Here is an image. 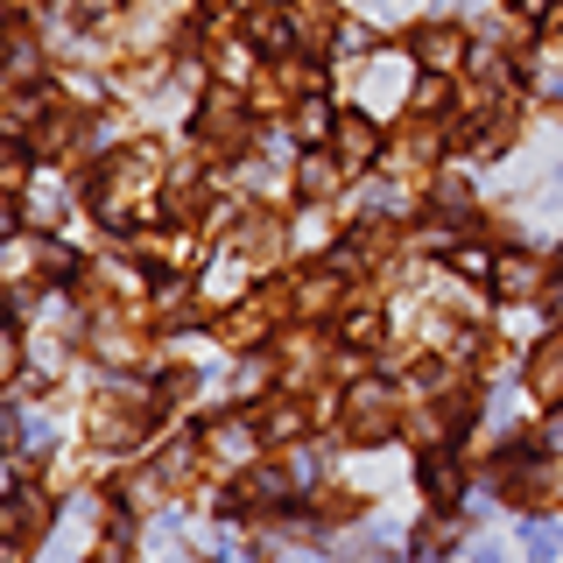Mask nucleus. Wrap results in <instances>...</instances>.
Segmentation results:
<instances>
[{
  "label": "nucleus",
  "instance_id": "1",
  "mask_svg": "<svg viewBox=\"0 0 563 563\" xmlns=\"http://www.w3.org/2000/svg\"><path fill=\"white\" fill-rule=\"evenodd\" d=\"M528 380H536V395H563V339H550L536 352V366H528Z\"/></svg>",
  "mask_w": 563,
  "mask_h": 563
},
{
  "label": "nucleus",
  "instance_id": "3",
  "mask_svg": "<svg viewBox=\"0 0 563 563\" xmlns=\"http://www.w3.org/2000/svg\"><path fill=\"white\" fill-rule=\"evenodd\" d=\"M528 556H536V563H556L563 556V521H536V528H528Z\"/></svg>",
  "mask_w": 563,
  "mask_h": 563
},
{
  "label": "nucleus",
  "instance_id": "6",
  "mask_svg": "<svg viewBox=\"0 0 563 563\" xmlns=\"http://www.w3.org/2000/svg\"><path fill=\"white\" fill-rule=\"evenodd\" d=\"M550 303H556V317H563V275H556V289H550Z\"/></svg>",
  "mask_w": 563,
  "mask_h": 563
},
{
  "label": "nucleus",
  "instance_id": "4",
  "mask_svg": "<svg viewBox=\"0 0 563 563\" xmlns=\"http://www.w3.org/2000/svg\"><path fill=\"white\" fill-rule=\"evenodd\" d=\"M339 148H345V163H366V155H374V128H366V120H345Z\"/></svg>",
  "mask_w": 563,
  "mask_h": 563
},
{
  "label": "nucleus",
  "instance_id": "5",
  "mask_svg": "<svg viewBox=\"0 0 563 563\" xmlns=\"http://www.w3.org/2000/svg\"><path fill=\"white\" fill-rule=\"evenodd\" d=\"M422 479H430V493H437V500H451V493H457V465H444V457H430V465H422Z\"/></svg>",
  "mask_w": 563,
  "mask_h": 563
},
{
  "label": "nucleus",
  "instance_id": "2",
  "mask_svg": "<svg viewBox=\"0 0 563 563\" xmlns=\"http://www.w3.org/2000/svg\"><path fill=\"white\" fill-rule=\"evenodd\" d=\"M416 49H422V64H430V70H451L457 64V35H444V29H422Z\"/></svg>",
  "mask_w": 563,
  "mask_h": 563
}]
</instances>
